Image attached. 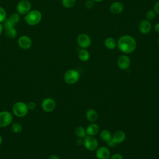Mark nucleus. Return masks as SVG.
<instances>
[{"label":"nucleus","instance_id":"nucleus-5","mask_svg":"<svg viewBox=\"0 0 159 159\" xmlns=\"http://www.w3.org/2000/svg\"><path fill=\"white\" fill-rule=\"evenodd\" d=\"M3 28L5 29V34L9 39H14L17 34V32L15 28V25L12 24L8 19H6L4 21Z\"/></svg>","mask_w":159,"mask_h":159},{"label":"nucleus","instance_id":"nucleus-28","mask_svg":"<svg viewBox=\"0 0 159 159\" xmlns=\"http://www.w3.org/2000/svg\"><path fill=\"white\" fill-rule=\"evenodd\" d=\"M84 5H85V7L87 8V9H91L94 7V2L93 0H87L85 1V3H84Z\"/></svg>","mask_w":159,"mask_h":159},{"label":"nucleus","instance_id":"nucleus-16","mask_svg":"<svg viewBox=\"0 0 159 159\" xmlns=\"http://www.w3.org/2000/svg\"><path fill=\"white\" fill-rule=\"evenodd\" d=\"M112 139L116 143H122L125 139V134L122 130H117L114 134Z\"/></svg>","mask_w":159,"mask_h":159},{"label":"nucleus","instance_id":"nucleus-24","mask_svg":"<svg viewBox=\"0 0 159 159\" xmlns=\"http://www.w3.org/2000/svg\"><path fill=\"white\" fill-rule=\"evenodd\" d=\"M12 130L15 134H19L22 130V125L18 122H14L12 125Z\"/></svg>","mask_w":159,"mask_h":159},{"label":"nucleus","instance_id":"nucleus-34","mask_svg":"<svg viewBox=\"0 0 159 159\" xmlns=\"http://www.w3.org/2000/svg\"><path fill=\"white\" fill-rule=\"evenodd\" d=\"M154 29H155V30L157 32L159 33V22H158V23H157V24L155 25V26H154Z\"/></svg>","mask_w":159,"mask_h":159},{"label":"nucleus","instance_id":"nucleus-9","mask_svg":"<svg viewBox=\"0 0 159 159\" xmlns=\"http://www.w3.org/2000/svg\"><path fill=\"white\" fill-rule=\"evenodd\" d=\"M77 42L81 48L86 49L91 45V40L88 35L84 33H82L78 36Z\"/></svg>","mask_w":159,"mask_h":159},{"label":"nucleus","instance_id":"nucleus-18","mask_svg":"<svg viewBox=\"0 0 159 159\" xmlns=\"http://www.w3.org/2000/svg\"><path fill=\"white\" fill-rule=\"evenodd\" d=\"M86 117L89 122H94L98 119V114L93 109H89L86 112Z\"/></svg>","mask_w":159,"mask_h":159},{"label":"nucleus","instance_id":"nucleus-20","mask_svg":"<svg viewBox=\"0 0 159 159\" xmlns=\"http://www.w3.org/2000/svg\"><path fill=\"white\" fill-rule=\"evenodd\" d=\"M78 57L80 59V60L83 61H86L89 59V53L88 52V50L83 48L80 50L78 53Z\"/></svg>","mask_w":159,"mask_h":159},{"label":"nucleus","instance_id":"nucleus-10","mask_svg":"<svg viewBox=\"0 0 159 159\" xmlns=\"http://www.w3.org/2000/svg\"><path fill=\"white\" fill-rule=\"evenodd\" d=\"M17 44L20 48L23 50H28L32 47V42L29 36L23 35L18 39Z\"/></svg>","mask_w":159,"mask_h":159},{"label":"nucleus","instance_id":"nucleus-8","mask_svg":"<svg viewBox=\"0 0 159 159\" xmlns=\"http://www.w3.org/2000/svg\"><path fill=\"white\" fill-rule=\"evenodd\" d=\"M83 143L85 148L90 151H94L96 150L98 146L97 139L91 135L85 136L83 140Z\"/></svg>","mask_w":159,"mask_h":159},{"label":"nucleus","instance_id":"nucleus-19","mask_svg":"<svg viewBox=\"0 0 159 159\" xmlns=\"http://www.w3.org/2000/svg\"><path fill=\"white\" fill-rule=\"evenodd\" d=\"M104 45L107 49L113 50L116 47L117 43L114 38L107 37L104 40Z\"/></svg>","mask_w":159,"mask_h":159},{"label":"nucleus","instance_id":"nucleus-33","mask_svg":"<svg viewBox=\"0 0 159 159\" xmlns=\"http://www.w3.org/2000/svg\"><path fill=\"white\" fill-rule=\"evenodd\" d=\"M76 143H77V145H82L83 143V141L81 139V138H78L76 140Z\"/></svg>","mask_w":159,"mask_h":159},{"label":"nucleus","instance_id":"nucleus-39","mask_svg":"<svg viewBox=\"0 0 159 159\" xmlns=\"http://www.w3.org/2000/svg\"><path fill=\"white\" fill-rule=\"evenodd\" d=\"M158 45H159V37H158Z\"/></svg>","mask_w":159,"mask_h":159},{"label":"nucleus","instance_id":"nucleus-36","mask_svg":"<svg viewBox=\"0 0 159 159\" xmlns=\"http://www.w3.org/2000/svg\"><path fill=\"white\" fill-rule=\"evenodd\" d=\"M3 25L0 23V35L2 34V31H3Z\"/></svg>","mask_w":159,"mask_h":159},{"label":"nucleus","instance_id":"nucleus-4","mask_svg":"<svg viewBox=\"0 0 159 159\" xmlns=\"http://www.w3.org/2000/svg\"><path fill=\"white\" fill-rule=\"evenodd\" d=\"M80 79L79 72L75 69H70L64 74V80L69 84L76 83Z\"/></svg>","mask_w":159,"mask_h":159},{"label":"nucleus","instance_id":"nucleus-14","mask_svg":"<svg viewBox=\"0 0 159 159\" xmlns=\"http://www.w3.org/2000/svg\"><path fill=\"white\" fill-rule=\"evenodd\" d=\"M139 29L141 34H147L150 32L152 29V24L147 19L142 20L139 24Z\"/></svg>","mask_w":159,"mask_h":159},{"label":"nucleus","instance_id":"nucleus-1","mask_svg":"<svg viewBox=\"0 0 159 159\" xmlns=\"http://www.w3.org/2000/svg\"><path fill=\"white\" fill-rule=\"evenodd\" d=\"M117 45L120 51L129 54L135 50L137 42L133 37L129 35H124L119 39Z\"/></svg>","mask_w":159,"mask_h":159},{"label":"nucleus","instance_id":"nucleus-37","mask_svg":"<svg viewBox=\"0 0 159 159\" xmlns=\"http://www.w3.org/2000/svg\"><path fill=\"white\" fill-rule=\"evenodd\" d=\"M2 137H1V135H0V145H1V143H2Z\"/></svg>","mask_w":159,"mask_h":159},{"label":"nucleus","instance_id":"nucleus-22","mask_svg":"<svg viewBox=\"0 0 159 159\" xmlns=\"http://www.w3.org/2000/svg\"><path fill=\"white\" fill-rule=\"evenodd\" d=\"M75 134L79 138H84L86 136V132L84 128L82 126H78L75 129Z\"/></svg>","mask_w":159,"mask_h":159},{"label":"nucleus","instance_id":"nucleus-26","mask_svg":"<svg viewBox=\"0 0 159 159\" xmlns=\"http://www.w3.org/2000/svg\"><path fill=\"white\" fill-rule=\"evenodd\" d=\"M155 16H156V12H155V11L149 10L146 13V19L149 21L153 20Z\"/></svg>","mask_w":159,"mask_h":159},{"label":"nucleus","instance_id":"nucleus-2","mask_svg":"<svg viewBox=\"0 0 159 159\" xmlns=\"http://www.w3.org/2000/svg\"><path fill=\"white\" fill-rule=\"evenodd\" d=\"M42 13L38 10H30L24 17L25 22L31 26L38 24L42 20Z\"/></svg>","mask_w":159,"mask_h":159},{"label":"nucleus","instance_id":"nucleus-21","mask_svg":"<svg viewBox=\"0 0 159 159\" xmlns=\"http://www.w3.org/2000/svg\"><path fill=\"white\" fill-rule=\"evenodd\" d=\"M100 137L103 141L107 142L112 138V136L111 132L108 130L104 129L100 133Z\"/></svg>","mask_w":159,"mask_h":159},{"label":"nucleus","instance_id":"nucleus-32","mask_svg":"<svg viewBox=\"0 0 159 159\" xmlns=\"http://www.w3.org/2000/svg\"><path fill=\"white\" fill-rule=\"evenodd\" d=\"M153 8H154L155 12L157 14H159V1H157V2L155 4Z\"/></svg>","mask_w":159,"mask_h":159},{"label":"nucleus","instance_id":"nucleus-7","mask_svg":"<svg viewBox=\"0 0 159 159\" xmlns=\"http://www.w3.org/2000/svg\"><path fill=\"white\" fill-rule=\"evenodd\" d=\"M13 117L11 113L7 111L0 112V127H6L12 122Z\"/></svg>","mask_w":159,"mask_h":159},{"label":"nucleus","instance_id":"nucleus-31","mask_svg":"<svg viewBox=\"0 0 159 159\" xmlns=\"http://www.w3.org/2000/svg\"><path fill=\"white\" fill-rule=\"evenodd\" d=\"M107 143V145H108L109 147H115L116 145L117 144V143H116V142L113 140L112 137Z\"/></svg>","mask_w":159,"mask_h":159},{"label":"nucleus","instance_id":"nucleus-25","mask_svg":"<svg viewBox=\"0 0 159 159\" xmlns=\"http://www.w3.org/2000/svg\"><path fill=\"white\" fill-rule=\"evenodd\" d=\"M76 3V0H62L61 4L66 8H70L74 6Z\"/></svg>","mask_w":159,"mask_h":159},{"label":"nucleus","instance_id":"nucleus-29","mask_svg":"<svg viewBox=\"0 0 159 159\" xmlns=\"http://www.w3.org/2000/svg\"><path fill=\"white\" fill-rule=\"evenodd\" d=\"M110 159H124V158H123V157L121 154L115 153L110 157Z\"/></svg>","mask_w":159,"mask_h":159},{"label":"nucleus","instance_id":"nucleus-23","mask_svg":"<svg viewBox=\"0 0 159 159\" xmlns=\"http://www.w3.org/2000/svg\"><path fill=\"white\" fill-rule=\"evenodd\" d=\"M20 14L17 12H14V13H12L10 17H9V21L14 25H16V24H17L19 20H20Z\"/></svg>","mask_w":159,"mask_h":159},{"label":"nucleus","instance_id":"nucleus-27","mask_svg":"<svg viewBox=\"0 0 159 159\" xmlns=\"http://www.w3.org/2000/svg\"><path fill=\"white\" fill-rule=\"evenodd\" d=\"M6 19V12L5 9L0 6V23L3 22Z\"/></svg>","mask_w":159,"mask_h":159},{"label":"nucleus","instance_id":"nucleus-11","mask_svg":"<svg viewBox=\"0 0 159 159\" xmlns=\"http://www.w3.org/2000/svg\"><path fill=\"white\" fill-rule=\"evenodd\" d=\"M56 107L55 101L50 98H45L43 100L42 102V109L47 112H52Z\"/></svg>","mask_w":159,"mask_h":159},{"label":"nucleus","instance_id":"nucleus-3","mask_svg":"<svg viewBox=\"0 0 159 159\" xmlns=\"http://www.w3.org/2000/svg\"><path fill=\"white\" fill-rule=\"evenodd\" d=\"M12 110L16 116L24 117L27 114L29 109L26 103L22 101H18L13 105Z\"/></svg>","mask_w":159,"mask_h":159},{"label":"nucleus","instance_id":"nucleus-12","mask_svg":"<svg viewBox=\"0 0 159 159\" xmlns=\"http://www.w3.org/2000/svg\"><path fill=\"white\" fill-rule=\"evenodd\" d=\"M131 61L129 57L125 55H120L117 59L118 66L122 70H126L129 68Z\"/></svg>","mask_w":159,"mask_h":159},{"label":"nucleus","instance_id":"nucleus-13","mask_svg":"<svg viewBox=\"0 0 159 159\" xmlns=\"http://www.w3.org/2000/svg\"><path fill=\"white\" fill-rule=\"evenodd\" d=\"M96 156L98 159H108L111 157V153L107 147H101L97 149Z\"/></svg>","mask_w":159,"mask_h":159},{"label":"nucleus","instance_id":"nucleus-35","mask_svg":"<svg viewBox=\"0 0 159 159\" xmlns=\"http://www.w3.org/2000/svg\"><path fill=\"white\" fill-rule=\"evenodd\" d=\"M48 159H60L59 157L56 155H52L49 157Z\"/></svg>","mask_w":159,"mask_h":159},{"label":"nucleus","instance_id":"nucleus-17","mask_svg":"<svg viewBox=\"0 0 159 159\" xmlns=\"http://www.w3.org/2000/svg\"><path fill=\"white\" fill-rule=\"evenodd\" d=\"M99 130V125L96 124L92 123L90 125H89L86 130V132L88 135H95L98 134V132Z\"/></svg>","mask_w":159,"mask_h":159},{"label":"nucleus","instance_id":"nucleus-30","mask_svg":"<svg viewBox=\"0 0 159 159\" xmlns=\"http://www.w3.org/2000/svg\"><path fill=\"white\" fill-rule=\"evenodd\" d=\"M27 104V106H28V108H29V109H30V110H33V109H34L35 108V106H36V104H35V103L34 102H33V101H30V102H29L28 104Z\"/></svg>","mask_w":159,"mask_h":159},{"label":"nucleus","instance_id":"nucleus-6","mask_svg":"<svg viewBox=\"0 0 159 159\" xmlns=\"http://www.w3.org/2000/svg\"><path fill=\"white\" fill-rule=\"evenodd\" d=\"M31 2L29 0H21L16 6L17 13L20 15H25L31 10Z\"/></svg>","mask_w":159,"mask_h":159},{"label":"nucleus","instance_id":"nucleus-38","mask_svg":"<svg viewBox=\"0 0 159 159\" xmlns=\"http://www.w3.org/2000/svg\"><path fill=\"white\" fill-rule=\"evenodd\" d=\"M94 2H101V1H102L103 0H93Z\"/></svg>","mask_w":159,"mask_h":159},{"label":"nucleus","instance_id":"nucleus-15","mask_svg":"<svg viewBox=\"0 0 159 159\" xmlns=\"http://www.w3.org/2000/svg\"><path fill=\"white\" fill-rule=\"evenodd\" d=\"M124 9V6L120 2H114L110 6L109 10L113 14H118L122 12Z\"/></svg>","mask_w":159,"mask_h":159}]
</instances>
